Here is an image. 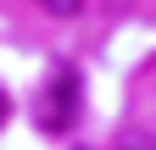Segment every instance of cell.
I'll list each match as a JSON object with an SVG mask.
<instances>
[{"label":"cell","instance_id":"cell-2","mask_svg":"<svg viewBox=\"0 0 156 150\" xmlns=\"http://www.w3.org/2000/svg\"><path fill=\"white\" fill-rule=\"evenodd\" d=\"M39 11H50V17H78L84 0H39Z\"/></svg>","mask_w":156,"mask_h":150},{"label":"cell","instance_id":"cell-4","mask_svg":"<svg viewBox=\"0 0 156 150\" xmlns=\"http://www.w3.org/2000/svg\"><path fill=\"white\" fill-rule=\"evenodd\" d=\"M6 111H11V100H6V95H0V128H6Z\"/></svg>","mask_w":156,"mask_h":150},{"label":"cell","instance_id":"cell-1","mask_svg":"<svg viewBox=\"0 0 156 150\" xmlns=\"http://www.w3.org/2000/svg\"><path fill=\"white\" fill-rule=\"evenodd\" d=\"M34 117H39V128H50V134L73 128V117H78V72H73V67H62V72L45 84V95H39Z\"/></svg>","mask_w":156,"mask_h":150},{"label":"cell","instance_id":"cell-3","mask_svg":"<svg viewBox=\"0 0 156 150\" xmlns=\"http://www.w3.org/2000/svg\"><path fill=\"white\" fill-rule=\"evenodd\" d=\"M117 150H156V139H151V134H123Z\"/></svg>","mask_w":156,"mask_h":150}]
</instances>
